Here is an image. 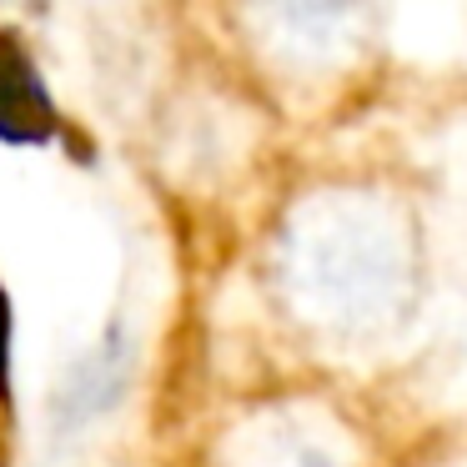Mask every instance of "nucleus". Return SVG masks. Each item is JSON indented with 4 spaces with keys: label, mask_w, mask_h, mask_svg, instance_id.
<instances>
[{
    "label": "nucleus",
    "mask_w": 467,
    "mask_h": 467,
    "mask_svg": "<svg viewBox=\"0 0 467 467\" xmlns=\"http://www.w3.org/2000/svg\"><path fill=\"white\" fill-rule=\"evenodd\" d=\"M11 357H16V302L11 292L0 286V417L16 422V372H11Z\"/></svg>",
    "instance_id": "obj_3"
},
{
    "label": "nucleus",
    "mask_w": 467,
    "mask_h": 467,
    "mask_svg": "<svg viewBox=\"0 0 467 467\" xmlns=\"http://www.w3.org/2000/svg\"><path fill=\"white\" fill-rule=\"evenodd\" d=\"M0 141L51 146L61 141V111L21 36H0Z\"/></svg>",
    "instance_id": "obj_2"
},
{
    "label": "nucleus",
    "mask_w": 467,
    "mask_h": 467,
    "mask_svg": "<svg viewBox=\"0 0 467 467\" xmlns=\"http://www.w3.org/2000/svg\"><path fill=\"white\" fill-rule=\"evenodd\" d=\"M131 382H136V337L126 327V317H111L106 332L51 387V402H46L51 437L71 442V437L91 432L96 422H106L111 412H121Z\"/></svg>",
    "instance_id": "obj_1"
}]
</instances>
